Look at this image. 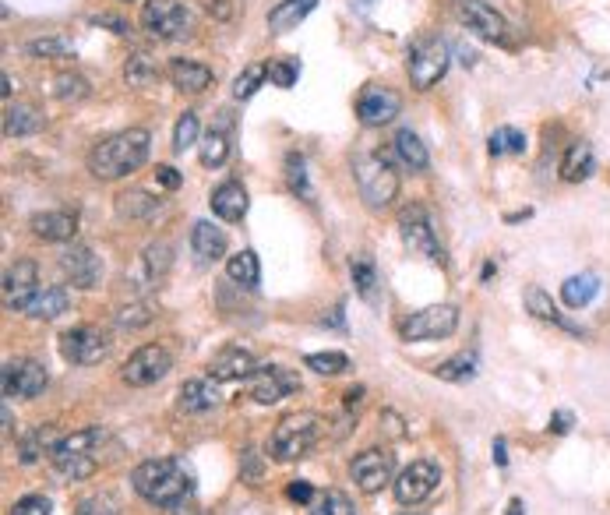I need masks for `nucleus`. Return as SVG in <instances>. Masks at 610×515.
<instances>
[{
	"instance_id": "obj_38",
	"label": "nucleus",
	"mask_w": 610,
	"mask_h": 515,
	"mask_svg": "<svg viewBox=\"0 0 610 515\" xmlns=\"http://www.w3.org/2000/svg\"><path fill=\"white\" fill-rule=\"evenodd\" d=\"M487 152H491L494 159L522 156V152H526V135H522L519 127H498V131H491V138H487Z\"/></svg>"
},
{
	"instance_id": "obj_7",
	"label": "nucleus",
	"mask_w": 610,
	"mask_h": 515,
	"mask_svg": "<svg viewBox=\"0 0 610 515\" xmlns=\"http://www.w3.org/2000/svg\"><path fill=\"white\" fill-rule=\"evenodd\" d=\"M142 29L149 32L152 39L173 43V39H187V36H191L194 18H191V11L180 4V0H145Z\"/></svg>"
},
{
	"instance_id": "obj_4",
	"label": "nucleus",
	"mask_w": 610,
	"mask_h": 515,
	"mask_svg": "<svg viewBox=\"0 0 610 515\" xmlns=\"http://www.w3.org/2000/svg\"><path fill=\"white\" fill-rule=\"evenodd\" d=\"M103 441H106L103 427H85V431L64 434L50 452L53 470L67 480H89L96 473V448Z\"/></svg>"
},
{
	"instance_id": "obj_28",
	"label": "nucleus",
	"mask_w": 610,
	"mask_h": 515,
	"mask_svg": "<svg viewBox=\"0 0 610 515\" xmlns=\"http://www.w3.org/2000/svg\"><path fill=\"white\" fill-rule=\"evenodd\" d=\"M314 8H318V0H279L276 8L268 11V32H272V36H286V32L297 29Z\"/></svg>"
},
{
	"instance_id": "obj_3",
	"label": "nucleus",
	"mask_w": 610,
	"mask_h": 515,
	"mask_svg": "<svg viewBox=\"0 0 610 515\" xmlns=\"http://www.w3.org/2000/svg\"><path fill=\"white\" fill-rule=\"evenodd\" d=\"M353 177H357V191L367 209L381 212L399 198V173L385 152H360L353 159Z\"/></svg>"
},
{
	"instance_id": "obj_26",
	"label": "nucleus",
	"mask_w": 610,
	"mask_h": 515,
	"mask_svg": "<svg viewBox=\"0 0 610 515\" xmlns=\"http://www.w3.org/2000/svg\"><path fill=\"white\" fill-rule=\"evenodd\" d=\"M226 247H230V240H226V233L219 230L216 223H209V219H198V223L191 226L194 258H201V262H219V258H226Z\"/></svg>"
},
{
	"instance_id": "obj_17",
	"label": "nucleus",
	"mask_w": 610,
	"mask_h": 515,
	"mask_svg": "<svg viewBox=\"0 0 610 515\" xmlns=\"http://www.w3.org/2000/svg\"><path fill=\"white\" fill-rule=\"evenodd\" d=\"M402 99L395 89H385V85H367L357 99V117L364 127H385L399 117Z\"/></svg>"
},
{
	"instance_id": "obj_64",
	"label": "nucleus",
	"mask_w": 610,
	"mask_h": 515,
	"mask_svg": "<svg viewBox=\"0 0 610 515\" xmlns=\"http://www.w3.org/2000/svg\"><path fill=\"white\" fill-rule=\"evenodd\" d=\"M406 515H413V512H406Z\"/></svg>"
},
{
	"instance_id": "obj_11",
	"label": "nucleus",
	"mask_w": 610,
	"mask_h": 515,
	"mask_svg": "<svg viewBox=\"0 0 610 515\" xmlns=\"http://www.w3.org/2000/svg\"><path fill=\"white\" fill-rule=\"evenodd\" d=\"M293 392H300L297 371H286V367H279V364L254 367V374L247 378V396H251L258 406H276V403H283L286 396H293Z\"/></svg>"
},
{
	"instance_id": "obj_42",
	"label": "nucleus",
	"mask_w": 610,
	"mask_h": 515,
	"mask_svg": "<svg viewBox=\"0 0 610 515\" xmlns=\"http://www.w3.org/2000/svg\"><path fill=\"white\" fill-rule=\"evenodd\" d=\"M307 371L321 374V378H335V374H343L350 371V357L339 350H325V353H307L304 357Z\"/></svg>"
},
{
	"instance_id": "obj_10",
	"label": "nucleus",
	"mask_w": 610,
	"mask_h": 515,
	"mask_svg": "<svg viewBox=\"0 0 610 515\" xmlns=\"http://www.w3.org/2000/svg\"><path fill=\"white\" fill-rule=\"evenodd\" d=\"M170 371H173V353L166 350L163 343H149L127 357V364L120 367V378H124L131 389H149V385L163 381Z\"/></svg>"
},
{
	"instance_id": "obj_48",
	"label": "nucleus",
	"mask_w": 610,
	"mask_h": 515,
	"mask_svg": "<svg viewBox=\"0 0 610 515\" xmlns=\"http://www.w3.org/2000/svg\"><path fill=\"white\" fill-rule=\"evenodd\" d=\"M156 318V311H152V304H127V307H120L117 314H113V321H117V329H124V332H134V329H145L149 321Z\"/></svg>"
},
{
	"instance_id": "obj_53",
	"label": "nucleus",
	"mask_w": 610,
	"mask_h": 515,
	"mask_svg": "<svg viewBox=\"0 0 610 515\" xmlns=\"http://www.w3.org/2000/svg\"><path fill=\"white\" fill-rule=\"evenodd\" d=\"M89 22L110 29L113 36H131V22H127V18H120V15H92Z\"/></svg>"
},
{
	"instance_id": "obj_6",
	"label": "nucleus",
	"mask_w": 610,
	"mask_h": 515,
	"mask_svg": "<svg viewBox=\"0 0 610 515\" xmlns=\"http://www.w3.org/2000/svg\"><path fill=\"white\" fill-rule=\"evenodd\" d=\"M448 64H452V53L448 43L441 39H420L410 46V57H406V71H410V85L417 92H431L434 85L445 78Z\"/></svg>"
},
{
	"instance_id": "obj_51",
	"label": "nucleus",
	"mask_w": 610,
	"mask_h": 515,
	"mask_svg": "<svg viewBox=\"0 0 610 515\" xmlns=\"http://www.w3.org/2000/svg\"><path fill=\"white\" fill-rule=\"evenodd\" d=\"M75 515H120V501L113 498L110 491L89 494V498L78 501V512Z\"/></svg>"
},
{
	"instance_id": "obj_34",
	"label": "nucleus",
	"mask_w": 610,
	"mask_h": 515,
	"mask_svg": "<svg viewBox=\"0 0 610 515\" xmlns=\"http://www.w3.org/2000/svg\"><path fill=\"white\" fill-rule=\"evenodd\" d=\"M596 293H600V279L593 276V272H582V276H568L565 286H561V300H565L572 311H582V307H589L596 300Z\"/></svg>"
},
{
	"instance_id": "obj_21",
	"label": "nucleus",
	"mask_w": 610,
	"mask_h": 515,
	"mask_svg": "<svg viewBox=\"0 0 610 515\" xmlns=\"http://www.w3.org/2000/svg\"><path fill=\"white\" fill-rule=\"evenodd\" d=\"M526 311L533 314V318L554 325V329L568 332V336H579V339L586 336V329H582V325H575L572 318H565V314H561V307L554 304L551 293H547L544 286H529V290H526Z\"/></svg>"
},
{
	"instance_id": "obj_25",
	"label": "nucleus",
	"mask_w": 610,
	"mask_h": 515,
	"mask_svg": "<svg viewBox=\"0 0 610 515\" xmlns=\"http://www.w3.org/2000/svg\"><path fill=\"white\" fill-rule=\"evenodd\" d=\"M67 307H71V293H67L64 286H39V290L22 304V314L53 321V318H60V314H67Z\"/></svg>"
},
{
	"instance_id": "obj_19",
	"label": "nucleus",
	"mask_w": 610,
	"mask_h": 515,
	"mask_svg": "<svg viewBox=\"0 0 610 515\" xmlns=\"http://www.w3.org/2000/svg\"><path fill=\"white\" fill-rule=\"evenodd\" d=\"M39 290V269L32 258H15V265L4 276V304L11 311H22V304Z\"/></svg>"
},
{
	"instance_id": "obj_54",
	"label": "nucleus",
	"mask_w": 610,
	"mask_h": 515,
	"mask_svg": "<svg viewBox=\"0 0 610 515\" xmlns=\"http://www.w3.org/2000/svg\"><path fill=\"white\" fill-rule=\"evenodd\" d=\"M286 494H290V501H297V505H311L314 501V487L307 484V480H293V484L286 487Z\"/></svg>"
},
{
	"instance_id": "obj_33",
	"label": "nucleus",
	"mask_w": 610,
	"mask_h": 515,
	"mask_svg": "<svg viewBox=\"0 0 610 515\" xmlns=\"http://www.w3.org/2000/svg\"><path fill=\"white\" fill-rule=\"evenodd\" d=\"M43 127H46L43 113H39L36 106H29V103H15V106H8V113H4V135H8V138L39 135Z\"/></svg>"
},
{
	"instance_id": "obj_8",
	"label": "nucleus",
	"mask_w": 610,
	"mask_h": 515,
	"mask_svg": "<svg viewBox=\"0 0 610 515\" xmlns=\"http://www.w3.org/2000/svg\"><path fill=\"white\" fill-rule=\"evenodd\" d=\"M459 329V307L455 304H434L424 311H413L399 325V336L406 343H424V339H448Z\"/></svg>"
},
{
	"instance_id": "obj_20",
	"label": "nucleus",
	"mask_w": 610,
	"mask_h": 515,
	"mask_svg": "<svg viewBox=\"0 0 610 515\" xmlns=\"http://www.w3.org/2000/svg\"><path fill=\"white\" fill-rule=\"evenodd\" d=\"M29 230L36 233L46 244H67V240L78 233V216L64 209H50V212H36L29 219Z\"/></svg>"
},
{
	"instance_id": "obj_23",
	"label": "nucleus",
	"mask_w": 610,
	"mask_h": 515,
	"mask_svg": "<svg viewBox=\"0 0 610 515\" xmlns=\"http://www.w3.org/2000/svg\"><path fill=\"white\" fill-rule=\"evenodd\" d=\"M254 367H258V364H254L251 350L226 346V350H219L216 357L209 360V378L212 381H240V378H251Z\"/></svg>"
},
{
	"instance_id": "obj_40",
	"label": "nucleus",
	"mask_w": 610,
	"mask_h": 515,
	"mask_svg": "<svg viewBox=\"0 0 610 515\" xmlns=\"http://www.w3.org/2000/svg\"><path fill=\"white\" fill-rule=\"evenodd\" d=\"M198 159H201V166L205 170H219V166L230 159V138H226V131H209L205 135V142H201V152H198Z\"/></svg>"
},
{
	"instance_id": "obj_49",
	"label": "nucleus",
	"mask_w": 610,
	"mask_h": 515,
	"mask_svg": "<svg viewBox=\"0 0 610 515\" xmlns=\"http://www.w3.org/2000/svg\"><path fill=\"white\" fill-rule=\"evenodd\" d=\"M307 515H357V508H353V501L343 491H325Z\"/></svg>"
},
{
	"instance_id": "obj_29",
	"label": "nucleus",
	"mask_w": 610,
	"mask_h": 515,
	"mask_svg": "<svg viewBox=\"0 0 610 515\" xmlns=\"http://www.w3.org/2000/svg\"><path fill=\"white\" fill-rule=\"evenodd\" d=\"M392 149H395V156H399V163L410 166L413 173H424L427 166H431V152H427V145L420 142V135L410 131V127H399V131H395Z\"/></svg>"
},
{
	"instance_id": "obj_62",
	"label": "nucleus",
	"mask_w": 610,
	"mask_h": 515,
	"mask_svg": "<svg viewBox=\"0 0 610 515\" xmlns=\"http://www.w3.org/2000/svg\"><path fill=\"white\" fill-rule=\"evenodd\" d=\"M353 4H357L360 11H371V4H374V0H353Z\"/></svg>"
},
{
	"instance_id": "obj_60",
	"label": "nucleus",
	"mask_w": 610,
	"mask_h": 515,
	"mask_svg": "<svg viewBox=\"0 0 610 515\" xmlns=\"http://www.w3.org/2000/svg\"><path fill=\"white\" fill-rule=\"evenodd\" d=\"M360 396H364V389H350V392H346V406H357Z\"/></svg>"
},
{
	"instance_id": "obj_15",
	"label": "nucleus",
	"mask_w": 610,
	"mask_h": 515,
	"mask_svg": "<svg viewBox=\"0 0 610 515\" xmlns=\"http://www.w3.org/2000/svg\"><path fill=\"white\" fill-rule=\"evenodd\" d=\"M455 15H459V22L466 25L473 36L487 39V43H505L508 39V22L491 8V4H484V0H459V4H455Z\"/></svg>"
},
{
	"instance_id": "obj_47",
	"label": "nucleus",
	"mask_w": 610,
	"mask_h": 515,
	"mask_svg": "<svg viewBox=\"0 0 610 515\" xmlns=\"http://www.w3.org/2000/svg\"><path fill=\"white\" fill-rule=\"evenodd\" d=\"M265 78H268L265 60H258V64H247V68L237 75V82H233V99H251L254 92L261 89V82H265Z\"/></svg>"
},
{
	"instance_id": "obj_57",
	"label": "nucleus",
	"mask_w": 610,
	"mask_h": 515,
	"mask_svg": "<svg viewBox=\"0 0 610 515\" xmlns=\"http://www.w3.org/2000/svg\"><path fill=\"white\" fill-rule=\"evenodd\" d=\"M494 463H498L501 470L508 466V441L505 438H494Z\"/></svg>"
},
{
	"instance_id": "obj_52",
	"label": "nucleus",
	"mask_w": 610,
	"mask_h": 515,
	"mask_svg": "<svg viewBox=\"0 0 610 515\" xmlns=\"http://www.w3.org/2000/svg\"><path fill=\"white\" fill-rule=\"evenodd\" d=\"M50 512H53L50 498H43V494H25V498H18L11 505L8 515H50Z\"/></svg>"
},
{
	"instance_id": "obj_24",
	"label": "nucleus",
	"mask_w": 610,
	"mask_h": 515,
	"mask_svg": "<svg viewBox=\"0 0 610 515\" xmlns=\"http://www.w3.org/2000/svg\"><path fill=\"white\" fill-rule=\"evenodd\" d=\"M170 82L177 85L180 92H187V96H198V92H205L212 82H216V75H212V68H205L201 60L173 57L170 60Z\"/></svg>"
},
{
	"instance_id": "obj_37",
	"label": "nucleus",
	"mask_w": 610,
	"mask_h": 515,
	"mask_svg": "<svg viewBox=\"0 0 610 515\" xmlns=\"http://www.w3.org/2000/svg\"><path fill=\"white\" fill-rule=\"evenodd\" d=\"M434 378L452 381V385H462V381L477 378V353H459V357L445 360V364L434 367Z\"/></svg>"
},
{
	"instance_id": "obj_31",
	"label": "nucleus",
	"mask_w": 610,
	"mask_h": 515,
	"mask_svg": "<svg viewBox=\"0 0 610 515\" xmlns=\"http://www.w3.org/2000/svg\"><path fill=\"white\" fill-rule=\"evenodd\" d=\"M596 170V156H593V145L589 142H572L565 152V159H561V180H568V184H582V180H589Z\"/></svg>"
},
{
	"instance_id": "obj_43",
	"label": "nucleus",
	"mask_w": 610,
	"mask_h": 515,
	"mask_svg": "<svg viewBox=\"0 0 610 515\" xmlns=\"http://www.w3.org/2000/svg\"><path fill=\"white\" fill-rule=\"evenodd\" d=\"M286 184H290L293 195H300L304 202H314V187H311V177H307V163H304V156H297V152L286 156Z\"/></svg>"
},
{
	"instance_id": "obj_27",
	"label": "nucleus",
	"mask_w": 610,
	"mask_h": 515,
	"mask_svg": "<svg viewBox=\"0 0 610 515\" xmlns=\"http://www.w3.org/2000/svg\"><path fill=\"white\" fill-rule=\"evenodd\" d=\"M177 406L184 413H209L219 406V389L212 378H194V381H184L177 392Z\"/></svg>"
},
{
	"instance_id": "obj_30",
	"label": "nucleus",
	"mask_w": 610,
	"mask_h": 515,
	"mask_svg": "<svg viewBox=\"0 0 610 515\" xmlns=\"http://www.w3.org/2000/svg\"><path fill=\"white\" fill-rule=\"evenodd\" d=\"M117 212L124 219H134V223H149V219H156L163 212V202L156 195H149V191H142V187H131V191L117 195Z\"/></svg>"
},
{
	"instance_id": "obj_36",
	"label": "nucleus",
	"mask_w": 610,
	"mask_h": 515,
	"mask_svg": "<svg viewBox=\"0 0 610 515\" xmlns=\"http://www.w3.org/2000/svg\"><path fill=\"white\" fill-rule=\"evenodd\" d=\"M60 438H53V427H32L29 434H25L22 441H18V459H22L25 466H32V463H39L43 456H50L53 452V445H57Z\"/></svg>"
},
{
	"instance_id": "obj_58",
	"label": "nucleus",
	"mask_w": 610,
	"mask_h": 515,
	"mask_svg": "<svg viewBox=\"0 0 610 515\" xmlns=\"http://www.w3.org/2000/svg\"><path fill=\"white\" fill-rule=\"evenodd\" d=\"M508 515H526V505H522V498L508 501Z\"/></svg>"
},
{
	"instance_id": "obj_9",
	"label": "nucleus",
	"mask_w": 610,
	"mask_h": 515,
	"mask_svg": "<svg viewBox=\"0 0 610 515\" xmlns=\"http://www.w3.org/2000/svg\"><path fill=\"white\" fill-rule=\"evenodd\" d=\"M399 237L413 254H420V258H427V262L445 265V251H441V240H438V233H434V223H431V216H427L424 205H410V209H402Z\"/></svg>"
},
{
	"instance_id": "obj_35",
	"label": "nucleus",
	"mask_w": 610,
	"mask_h": 515,
	"mask_svg": "<svg viewBox=\"0 0 610 515\" xmlns=\"http://www.w3.org/2000/svg\"><path fill=\"white\" fill-rule=\"evenodd\" d=\"M226 276H230L237 286H244V290H254V286L261 283L258 254H254L251 247H244V251H237L233 258H226Z\"/></svg>"
},
{
	"instance_id": "obj_2",
	"label": "nucleus",
	"mask_w": 610,
	"mask_h": 515,
	"mask_svg": "<svg viewBox=\"0 0 610 515\" xmlns=\"http://www.w3.org/2000/svg\"><path fill=\"white\" fill-rule=\"evenodd\" d=\"M149 152H152V135L145 127H127L120 135L103 138L99 145H92L89 152V173L96 180H120L127 173L142 170L149 163Z\"/></svg>"
},
{
	"instance_id": "obj_12",
	"label": "nucleus",
	"mask_w": 610,
	"mask_h": 515,
	"mask_svg": "<svg viewBox=\"0 0 610 515\" xmlns=\"http://www.w3.org/2000/svg\"><path fill=\"white\" fill-rule=\"evenodd\" d=\"M438 484H441L438 463H431V459H417V463H410L399 477H395L392 494L399 505L413 508V505H420V501L431 498V494L438 491Z\"/></svg>"
},
{
	"instance_id": "obj_39",
	"label": "nucleus",
	"mask_w": 610,
	"mask_h": 515,
	"mask_svg": "<svg viewBox=\"0 0 610 515\" xmlns=\"http://www.w3.org/2000/svg\"><path fill=\"white\" fill-rule=\"evenodd\" d=\"M124 78H127V85H134V89H149L152 82H159L156 60H152L149 53H134V57L124 64Z\"/></svg>"
},
{
	"instance_id": "obj_46",
	"label": "nucleus",
	"mask_w": 610,
	"mask_h": 515,
	"mask_svg": "<svg viewBox=\"0 0 610 515\" xmlns=\"http://www.w3.org/2000/svg\"><path fill=\"white\" fill-rule=\"evenodd\" d=\"M198 113L194 110H184L177 117V124H173V152L177 156H184L187 149H194V142H198Z\"/></svg>"
},
{
	"instance_id": "obj_55",
	"label": "nucleus",
	"mask_w": 610,
	"mask_h": 515,
	"mask_svg": "<svg viewBox=\"0 0 610 515\" xmlns=\"http://www.w3.org/2000/svg\"><path fill=\"white\" fill-rule=\"evenodd\" d=\"M156 180L166 187V191H177V187L184 184V173L173 170V166H156Z\"/></svg>"
},
{
	"instance_id": "obj_13",
	"label": "nucleus",
	"mask_w": 610,
	"mask_h": 515,
	"mask_svg": "<svg viewBox=\"0 0 610 515\" xmlns=\"http://www.w3.org/2000/svg\"><path fill=\"white\" fill-rule=\"evenodd\" d=\"M110 353V339L103 336L99 329L92 325H75V329H67L60 336V357L67 364H78V367H96L106 360Z\"/></svg>"
},
{
	"instance_id": "obj_56",
	"label": "nucleus",
	"mask_w": 610,
	"mask_h": 515,
	"mask_svg": "<svg viewBox=\"0 0 610 515\" xmlns=\"http://www.w3.org/2000/svg\"><path fill=\"white\" fill-rule=\"evenodd\" d=\"M572 424H575L572 413H568V410H558V413L551 417V424H547V431H551V434H568V431H572Z\"/></svg>"
},
{
	"instance_id": "obj_41",
	"label": "nucleus",
	"mask_w": 610,
	"mask_h": 515,
	"mask_svg": "<svg viewBox=\"0 0 610 515\" xmlns=\"http://www.w3.org/2000/svg\"><path fill=\"white\" fill-rule=\"evenodd\" d=\"M142 265H145V276L152 279V283H159V279L170 272L173 265V247L166 244V240H156V244H149L142 251Z\"/></svg>"
},
{
	"instance_id": "obj_18",
	"label": "nucleus",
	"mask_w": 610,
	"mask_h": 515,
	"mask_svg": "<svg viewBox=\"0 0 610 515\" xmlns=\"http://www.w3.org/2000/svg\"><path fill=\"white\" fill-rule=\"evenodd\" d=\"M60 269H64L67 283L78 286V290H96L99 279H103V262L99 254L85 244H71L60 254Z\"/></svg>"
},
{
	"instance_id": "obj_44",
	"label": "nucleus",
	"mask_w": 610,
	"mask_h": 515,
	"mask_svg": "<svg viewBox=\"0 0 610 515\" xmlns=\"http://www.w3.org/2000/svg\"><path fill=\"white\" fill-rule=\"evenodd\" d=\"M53 96L60 103H82V99H89V82L75 71H64V75L53 78Z\"/></svg>"
},
{
	"instance_id": "obj_61",
	"label": "nucleus",
	"mask_w": 610,
	"mask_h": 515,
	"mask_svg": "<svg viewBox=\"0 0 610 515\" xmlns=\"http://www.w3.org/2000/svg\"><path fill=\"white\" fill-rule=\"evenodd\" d=\"M0 92H4V99H11V92H15V89H11V75H4V89H0Z\"/></svg>"
},
{
	"instance_id": "obj_22",
	"label": "nucleus",
	"mask_w": 610,
	"mask_h": 515,
	"mask_svg": "<svg viewBox=\"0 0 610 515\" xmlns=\"http://www.w3.org/2000/svg\"><path fill=\"white\" fill-rule=\"evenodd\" d=\"M209 205H212V216H219L223 223H240V219L247 216L251 198H247V187L240 184V180H223V184L212 191Z\"/></svg>"
},
{
	"instance_id": "obj_16",
	"label": "nucleus",
	"mask_w": 610,
	"mask_h": 515,
	"mask_svg": "<svg viewBox=\"0 0 610 515\" xmlns=\"http://www.w3.org/2000/svg\"><path fill=\"white\" fill-rule=\"evenodd\" d=\"M395 473V456L388 448H367L353 459V480L364 494H378L381 487L392 484Z\"/></svg>"
},
{
	"instance_id": "obj_45",
	"label": "nucleus",
	"mask_w": 610,
	"mask_h": 515,
	"mask_svg": "<svg viewBox=\"0 0 610 515\" xmlns=\"http://www.w3.org/2000/svg\"><path fill=\"white\" fill-rule=\"evenodd\" d=\"M25 53L29 57H43V60H60L67 53H75V43L64 36H43V39H29L25 43Z\"/></svg>"
},
{
	"instance_id": "obj_32",
	"label": "nucleus",
	"mask_w": 610,
	"mask_h": 515,
	"mask_svg": "<svg viewBox=\"0 0 610 515\" xmlns=\"http://www.w3.org/2000/svg\"><path fill=\"white\" fill-rule=\"evenodd\" d=\"M350 279H353V290H357L360 300H367V304H378L381 276H378V269H374V262L367 258V254H353V258H350Z\"/></svg>"
},
{
	"instance_id": "obj_59",
	"label": "nucleus",
	"mask_w": 610,
	"mask_h": 515,
	"mask_svg": "<svg viewBox=\"0 0 610 515\" xmlns=\"http://www.w3.org/2000/svg\"><path fill=\"white\" fill-rule=\"evenodd\" d=\"M494 276H498V265H494V262H487V265H484V272H480V279H484V283H491Z\"/></svg>"
},
{
	"instance_id": "obj_14",
	"label": "nucleus",
	"mask_w": 610,
	"mask_h": 515,
	"mask_svg": "<svg viewBox=\"0 0 610 515\" xmlns=\"http://www.w3.org/2000/svg\"><path fill=\"white\" fill-rule=\"evenodd\" d=\"M0 385H4V399H36L50 385V374H46V367L39 360H29V357L8 360Z\"/></svg>"
},
{
	"instance_id": "obj_5",
	"label": "nucleus",
	"mask_w": 610,
	"mask_h": 515,
	"mask_svg": "<svg viewBox=\"0 0 610 515\" xmlns=\"http://www.w3.org/2000/svg\"><path fill=\"white\" fill-rule=\"evenodd\" d=\"M321 431V417L311 410L300 413H286L283 420L276 424L272 438H268V452L276 463H293V459H304L311 452V445L318 441Z\"/></svg>"
},
{
	"instance_id": "obj_63",
	"label": "nucleus",
	"mask_w": 610,
	"mask_h": 515,
	"mask_svg": "<svg viewBox=\"0 0 610 515\" xmlns=\"http://www.w3.org/2000/svg\"><path fill=\"white\" fill-rule=\"evenodd\" d=\"M127 4H138V0H127Z\"/></svg>"
},
{
	"instance_id": "obj_50",
	"label": "nucleus",
	"mask_w": 610,
	"mask_h": 515,
	"mask_svg": "<svg viewBox=\"0 0 610 515\" xmlns=\"http://www.w3.org/2000/svg\"><path fill=\"white\" fill-rule=\"evenodd\" d=\"M297 78H300V64L293 57L272 60V64H268V82L276 85V89H293Z\"/></svg>"
},
{
	"instance_id": "obj_1",
	"label": "nucleus",
	"mask_w": 610,
	"mask_h": 515,
	"mask_svg": "<svg viewBox=\"0 0 610 515\" xmlns=\"http://www.w3.org/2000/svg\"><path fill=\"white\" fill-rule=\"evenodd\" d=\"M134 491L166 515H191L194 480L180 459H149L131 473Z\"/></svg>"
}]
</instances>
